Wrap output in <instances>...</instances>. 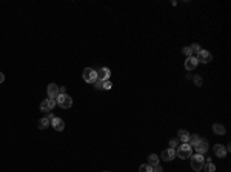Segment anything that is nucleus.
<instances>
[{"mask_svg": "<svg viewBox=\"0 0 231 172\" xmlns=\"http://www.w3.org/2000/svg\"><path fill=\"white\" fill-rule=\"evenodd\" d=\"M153 172H162V168H160V165H156V166H153Z\"/></svg>", "mask_w": 231, "mask_h": 172, "instance_id": "obj_26", "label": "nucleus"}, {"mask_svg": "<svg viewBox=\"0 0 231 172\" xmlns=\"http://www.w3.org/2000/svg\"><path fill=\"white\" fill-rule=\"evenodd\" d=\"M51 126H53L55 131H63L65 129V121L62 118H59V117H54L53 120H51Z\"/></svg>", "mask_w": 231, "mask_h": 172, "instance_id": "obj_9", "label": "nucleus"}, {"mask_svg": "<svg viewBox=\"0 0 231 172\" xmlns=\"http://www.w3.org/2000/svg\"><path fill=\"white\" fill-rule=\"evenodd\" d=\"M54 106H55V100H54V98H46V100H43V101L40 103V111L50 112V111L54 109Z\"/></svg>", "mask_w": 231, "mask_h": 172, "instance_id": "obj_5", "label": "nucleus"}, {"mask_svg": "<svg viewBox=\"0 0 231 172\" xmlns=\"http://www.w3.org/2000/svg\"><path fill=\"white\" fill-rule=\"evenodd\" d=\"M199 140H200V137L196 134V135H190V140H188V145L193 148V146H196L197 143H199Z\"/></svg>", "mask_w": 231, "mask_h": 172, "instance_id": "obj_18", "label": "nucleus"}, {"mask_svg": "<svg viewBox=\"0 0 231 172\" xmlns=\"http://www.w3.org/2000/svg\"><path fill=\"white\" fill-rule=\"evenodd\" d=\"M193 148L197 151V154L203 155V154L208 151V141H207V140H203V138H200V140H199V143H197L196 146H193Z\"/></svg>", "mask_w": 231, "mask_h": 172, "instance_id": "obj_7", "label": "nucleus"}, {"mask_svg": "<svg viewBox=\"0 0 231 172\" xmlns=\"http://www.w3.org/2000/svg\"><path fill=\"white\" fill-rule=\"evenodd\" d=\"M203 168H205V172H216V166L213 163H207Z\"/></svg>", "mask_w": 231, "mask_h": 172, "instance_id": "obj_21", "label": "nucleus"}, {"mask_svg": "<svg viewBox=\"0 0 231 172\" xmlns=\"http://www.w3.org/2000/svg\"><path fill=\"white\" fill-rule=\"evenodd\" d=\"M213 131H214V134H217V135H223V134H225V128H223L222 125H219V123L213 125Z\"/></svg>", "mask_w": 231, "mask_h": 172, "instance_id": "obj_16", "label": "nucleus"}, {"mask_svg": "<svg viewBox=\"0 0 231 172\" xmlns=\"http://www.w3.org/2000/svg\"><path fill=\"white\" fill-rule=\"evenodd\" d=\"M191 152H193V148L188 145V143H183L180 148H177V155L180 158H188V157H191Z\"/></svg>", "mask_w": 231, "mask_h": 172, "instance_id": "obj_4", "label": "nucleus"}, {"mask_svg": "<svg viewBox=\"0 0 231 172\" xmlns=\"http://www.w3.org/2000/svg\"><path fill=\"white\" fill-rule=\"evenodd\" d=\"M50 125H51V120H48V118L45 117V118H40V120H39L37 128H39V129H46Z\"/></svg>", "mask_w": 231, "mask_h": 172, "instance_id": "obj_14", "label": "nucleus"}, {"mask_svg": "<svg viewBox=\"0 0 231 172\" xmlns=\"http://www.w3.org/2000/svg\"><path fill=\"white\" fill-rule=\"evenodd\" d=\"M177 135H179V138L183 141V143H188V140H190V134L186 132V131H183V129H180L177 132Z\"/></svg>", "mask_w": 231, "mask_h": 172, "instance_id": "obj_17", "label": "nucleus"}, {"mask_svg": "<svg viewBox=\"0 0 231 172\" xmlns=\"http://www.w3.org/2000/svg\"><path fill=\"white\" fill-rule=\"evenodd\" d=\"M203 166H205V158H203V155L196 154V155L191 157V168H193L194 171H200V169H203Z\"/></svg>", "mask_w": 231, "mask_h": 172, "instance_id": "obj_2", "label": "nucleus"}, {"mask_svg": "<svg viewBox=\"0 0 231 172\" xmlns=\"http://www.w3.org/2000/svg\"><path fill=\"white\" fill-rule=\"evenodd\" d=\"M176 146H177V140H174V138H173V140H170V148H171V149H174Z\"/></svg>", "mask_w": 231, "mask_h": 172, "instance_id": "obj_25", "label": "nucleus"}, {"mask_svg": "<svg viewBox=\"0 0 231 172\" xmlns=\"http://www.w3.org/2000/svg\"><path fill=\"white\" fill-rule=\"evenodd\" d=\"M214 154H216L217 157L223 158V157L227 155V148L222 146V145H216V146H214Z\"/></svg>", "mask_w": 231, "mask_h": 172, "instance_id": "obj_13", "label": "nucleus"}, {"mask_svg": "<svg viewBox=\"0 0 231 172\" xmlns=\"http://www.w3.org/2000/svg\"><path fill=\"white\" fill-rule=\"evenodd\" d=\"M194 83L197 85V86H202V83H203V80H202V77H194Z\"/></svg>", "mask_w": 231, "mask_h": 172, "instance_id": "obj_24", "label": "nucleus"}, {"mask_svg": "<svg viewBox=\"0 0 231 172\" xmlns=\"http://www.w3.org/2000/svg\"><path fill=\"white\" fill-rule=\"evenodd\" d=\"M197 58L196 57H188L186 58V61H185V68H186V71H193L197 68Z\"/></svg>", "mask_w": 231, "mask_h": 172, "instance_id": "obj_11", "label": "nucleus"}, {"mask_svg": "<svg viewBox=\"0 0 231 172\" xmlns=\"http://www.w3.org/2000/svg\"><path fill=\"white\" fill-rule=\"evenodd\" d=\"M196 58H197V61H200V63H210L213 57H211V54H210L208 51H203V49H202V51L197 54Z\"/></svg>", "mask_w": 231, "mask_h": 172, "instance_id": "obj_8", "label": "nucleus"}, {"mask_svg": "<svg viewBox=\"0 0 231 172\" xmlns=\"http://www.w3.org/2000/svg\"><path fill=\"white\" fill-rule=\"evenodd\" d=\"M174 157H176V151H174V149H171V148L162 152V158H163V160H166V161L174 160Z\"/></svg>", "mask_w": 231, "mask_h": 172, "instance_id": "obj_12", "label": "nucleus"}, {"mask_svg": "<svg viewBox=\"0 0 231 172\" xmlns=\"http://www.w3.org/2000/svg\"><path fill=\"white\" fill-rule=\"evenodd\" d=\"M55 105H59L63 109H70L72 106V98L68 94H59L55 98Z\"/></svg>", "mask_w": 231, "mask_h": 172, "instance_id": "obj_1", "label": "nucleus"}, {"mask_svg": "<svg viewBox=\"0 0 231 172\" xmlns=\"http://www.w3.org/2000/svg\"><path fill=\"white\" fill-rule=\"evenodd\" d=\"M97 72V80H109V76H111V71L108 69V68H100L99 71H96Z\"/></svg>", "mask_w": 231, "mask_h": 172, "instance_id": "obj_10", "label": "nucleus"}, {"mask_svg": "<svg viewBox=\"0 0 231 172\" xmlns=\"http://www.w3.org/2000/svg\"><path fill=\"white\" fill-rule=\"evenodd\" d=\"M182 52H183L186 57H193V52H191V48H190V46H185V48L182 49Z\"/></svg>", "mask_w": 231, "mask_h": 172, "instance_id": "obj_23", "label": "nucleus"}, {"mask_svg": "<svg viewBox=\"0 0 231 172\" xmlns=\"http://www.w3.org/2000/svg\"><path fill=\"white\" fill-rule=\"evenodd\" d=\"M3 81H5V76L0 72V83H3Z\"/></svg>", "mask_w": 231, "mask_h": 172, "instance_id": "obj_27", "label": "nucleus"}, {"mask_svg": "<svg viewBox=\"0 0 231 172\" xmlns=\"http://www.w3.org/2000/svg\"><path fill=\"white\" fill-rule=\"evenodd\" d=\"M139 172H153V168L146 163V165H142V166L139 168Z\"/></svg>", "mask_w": 231, "mask_h": 172, "instance_id": "obj_20", "label": "nucleus"}, {"mask_svg": "<svg viewBox=\"0 0 231 172\" xmlns=\"http://www.w3.org/2000/svg\"><path fill=\"white\" fill-rule=\"evenodd\" d=\"M148 165L153 168V166H156V165H159V157L156 155V154H151L150 157H148Z\"/></svg>", "mask_w": 231, "mask_h": 172, "instance_id": "obj_15", "label": "nucleus"}, {"mask_svg": "<svg viewBox=\"0 0 231 172\" xmlns=\"http://www.w3.org/2000/svg\"><path fill=\"white\" fill-rule=\"evenodd\" d=\"M190 48H191V52H193V54H199V52L202 51V49H200V46H199L197 43H194V45H191Z\"/></svg>", "mask_w": 231, "mask_h": 172, "instance_id": "obj_22", "label": "nucleus"}, {"mask_svg": "<svg viewBox=\"0 0 231 172\" xmlns=\"http://www.w3.org/2000/svg\"><path fill=\"white\" fill-rule=\"evenodd\" d=\"M82 77H83V80H85L87 83H94V81L97 80V72H96L92 68H85Z\"/></svg>", "mask_w": 231, "mask_h": 172, "instance_id": "obj_3", "label": "nucleus"}, {"mask_svg": "<svg viewBox=\"0 0 231 172\" xmlns=\"http://www.w3.org/2000/svg\"><path fill=\"white\" fill-rule=\"evenodd\" d=\"M46 92H48V98H57V96L60 94V86H57L55 83H50L48 88H46Z\"/></svg>", "mask_w": 231, "mask_h": 172, "instance_id": "obj_6", "label": "nucleus"}, {"mask_svg": "<svg viewBox=\"0 0 231 172\" xmlns=\"http://www.w3.org/2000/svg\"><path fill=\"white\" fill-rule=\"evenodd\" d=\"M60 94H65V86H60Z\"/></svg>", "mask_w": 231, "mask_h": 172, "instance_id": "obj_28", "label": "nucleus"}, {"mask_svg": "<svg viewBox=\"0 0 231 172\" xmlns=\"http://www.w3.org/2000/svg\"><path fill=\"white\" fill-rule=\"evenodd\" d=\"M111 88H113V83H111L109 80H103V81H102V89H103V91H108V89H111Z\"/></svg>", "mask_w": 231, "mask_h": 172, "instance_id": "obj_19", "label": "nucleus"}, {"mask_svg": "<svg viewBox=\"0 0 231 172\" xmlns=\"http://www.w3.org/2000/svg\"><path fill=\"white\" fill-rule=\"evenodd\" d=\"M105 172H108V171H105Z\"/></svg>", "mask_w": 231, "mask_h": 172, "instance_id": "obj_29", "label": "nucleus"}]
</instances>
